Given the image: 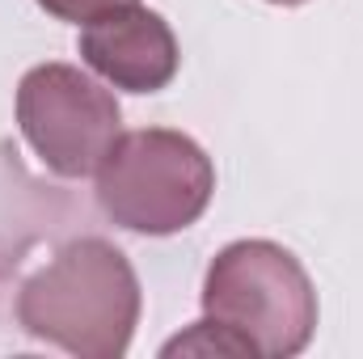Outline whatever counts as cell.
<instances>
[{"instance_id": "2", "label": "cell", "mask_w": 363, "mask_h": 359, "mask_svg": "<svg viewBox=\"0 0 363 359\" xmlns=\"http://www.w3.org/2000/svg\"><path fill=\"white\" fill-rule=\"evenodd\" d=\"M203 313L254 359H291L313 343L317 292L300 258L274 241H233L203 275Z\"/></svg>"}, {"instance_id": "4", "label": "cell", "mask_w": 363, "mask_h": 359, "mask_svg": "<svg viewBox=\"0 0 363 359\" xmlns=\"http://www.w3.org/2000/svg\"><path fill=\"white\" fill-rule=\"evenodd\" d=\"M17 127L60 178H89L118 140L114 93L72 64H38L17 85Z\"/></svg>"}, {"instance_id": "8", "label": "cell", "mask_w": 363, "mask_h": 359, "mask_svg": "<svg viewBox=\"0 0 363 359\" xmlns=\"http://www.w3.org/2000/svg\"><path fill=\"white\" fill-rule=\"evenodd\" d=\"M271 4H283V9H291V4H304V0H271Z\"/></svg>"}, {"instance_id": "3", "label": "cell", "mask_w": 363, "mask_h": 359, "mask_svg": "<svg viewBox=\"0 0 363 359\" xmlns=\"http://www.w3.org/2000/svg\"><path fill=\"white\" fill-rule=\"evenodd\" d=\"M93 194L106 220H114L118 228L169 237L207 211L216 194V165L190 136L169 127H144L110 144L97 165Z\"/></svg>"}, {"instance_id": "5", "label": "cell", "mask_w": 363, "mask_h": 359, "mask_svg": "<svg viewBox=\"0 0 363 359\" xmlns=\"http://www.w3.org/2000/svg\"><path fill=\"white\" fill-rule=\"evenodd\" d=\"M81 60L123 93H161L178 77V38L152 9L127 4L81 30Z\"/></svg>"}, {"instance_id": "6", "label": "cell", "mask_w": 363, "mask_h": 359, "mask_svg": "<svg viewBox=\"0 0 363 359\" xmlns=\"http://www.w3.org/2000/svg\"><path fill=\"white\" fill-rule=\"evenodd\" d=\"M161 355H233V359H254L245 351V343L233 334V330H224L220 321H211V317H203V321H194L186 334L178 338H169L165 347H161Z\"/></svg>"}, {"instance_id": "7", "label": "cell", "mask_w": 363, "mask_h": 359, "mask_svg": "<svg viewBox=\"0 0 363 359\" xmlns=\"http://www.w3.org/2000/svg\"><path fill=\"white\" fill-rule=\"evenodd\" d=\"M127 4H140V0H38V9H47L51 17L60 21H72V26H89L97 17L114 13V9H127Z\"/></svg>"}, {"instance_id": "1", "label": "cell", "mask_w": 363, "mask_h": 359, "mask_svg": "<svg viewBox=\"0 0 363 359\" xmlns=\"http://www.w3.org/2000/svg\"><path fill=\"white\" fill-rule=\"evenodd\" d=\"M17 326L68 355L118 359L140 326V279L106 237H77L21 283Z\"/></svg>"}]
</instances>
